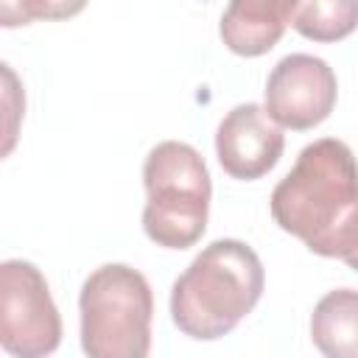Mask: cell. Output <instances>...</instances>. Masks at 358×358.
<instances>
[{
    "mask_svg": "<svg viewBox=\"0 0 358 358\" xmlns=\"http://www.w3.org/2000/svg\"><path fill=\"white\" fill-rule=\"evenodd\" d=\"M90 0H0V25L17 28L36 20H70L84 11Z\"/></svg>",
    "mask_w": 358,
    "mask_h": 358,
    "instance_id": "8fae6325",
    "label": "cell"
},
{
    "mask_svg": "<svg viewBox=\"0 0 358 358\" xmlns=\"http://www.w3.org/2000/svg\"><path fill=\"white\" fill-rule=\"evenodd\" d=\"M145 207L143 229L162 249H187L204 229L210 215L213 182L201 154L179 140L157 143L143 162Z\"/></svg>",
    "mask_w": 358,
    "mask_h": 358,
    "instance_id": "3957f363",
    "label": "cell"
},
{
    "mask_svg": "<svg viewBox=\"0 0 358 358\" xmlns=\"http://www.w3.org/2000/svg\"><path fill=\"white\" fill-rule=\"evenodd\" d=\"M274 224L319 257L347 260L358 249V159L344 140L305 145L268 199Z\"/></svg>",
    "mask_w": 358,
    "mask_h": 358,
    "instance_id": "6da1fadb",
    "label": "cell"
},
{
    "mask_svg": "<svg viewBox=\"0 0 358 358\" xmlns=\"http://www.w3.org/2000/svg\"><path fill=\"white\" fill-rule=\"evenodd\" d=\"M313 347L327 358H358V291H327L310 313Z\"/></svg>",
    "mask_w": 358,
    "mask_h": 358,
    "instance_id": "9c48e42d",
    "label": "cell"
},
{
    "mask_svg": "<svg viewBox=\"0 0 358 358\" xmlns=\"http://www.w3.org/2000/svg\"><path fill=\"white\" fill-rule=\"evenodd\" d=\"M294 31L310 42H338L358 28V0H299Z\"/></svg>",
    "mask_w": 358,
    "mask_h": 358,
    "instance_id": "30bf717a",
    "label": "cell"
},
{
    "mask_svg": "<svg viewBox=\"0 0 358 358\" xmlns=\"http://www.w3.org/2000/svg\"><path fill=\"white\" fill-rule=\"evenodd\" d=\"M338 98L333 67L310 53H291L274 64L266 81V112L282 129L305 131L330 117Z\"/></svg>",
    "mask_w": 358,
    "mask_h": 358,
    "instance_id": "8992f818",
    "label": "cell"
},
{
    "mask_svg": "<svg viewBox=\"0 0 358 358\" xmlns=\"http://www.w3.org/2000/svg\"><path fill=\"white\" fill-rule=\"evenodd\" d=\"M344 263H347V266H350L352 271H358V249H355V252H352V255H350V257H347Z\"/></svg>",
    "mask_w": 358,
    "mask_h": 358,
    "instance_id": "7c38bea8",
    "label": "cell"
},
{
    "mask_svg": "<svg viewBox=\"0 0 358 358\" xmlns=\"http://www.w3.org/2000/svg\"><path fill=\"white\" fill-rule=\"evenodd\" d=\"M285 134L260 103L232 106L215 131V157L232 179L255 182L282 157Z\"/></svg>",
    "mask_w": 358,
    "mask_h": 358,
    "instance_id": "52a82bcc",
    "label": "cell"
},
{
    "mask_svg": "<svg viewBox=\"0 0 358 358\" xmlns=\"http://www.w3.org/2000/svg\"><path fill=\"white\" fill-rule=\"evenodd\" d=\"M81 350L90 358H145L151 352L154 294L148 280L126 266H98L81 285Z\"/></svg>",
    "mask_w": 358,
    "mask_h": 358,
    "instance_id": "277c9868",
    "label": "cell"
},
{
    "mask_svg": "<svg viewBox=\"0 0 358 358\" xmlns=\"http://www.w3.org/2000/svg\"><path fill=\"white\" fill-rule=\"evenodd\" d=\"M62 344V316L48 280L28 260L0 266V347L17 358H42Z\"/></svg>",
    "mask_w": 358,
    "mask_h": 358,
    "instance_id": "5b68a950",
    "label": "cell"
},
{
    "mask_svg": "<svg viewBox=\"0 0 358 358\" xmlns=\"http://www.w3.org/2000/svg\"><path fill=\"white\" fill-rule=\"evenodd\" d=\"M263 285L266 271L252 246L235 238L213 241L173 280L171 319L187 338H224L255 310Z\"/></svg>",
    "mask_w": 358,
    "mask_h": 358,
    "instance_id": "7a4b0ae2",
    "label": "cell"
},
{
    "mask_svg": "<svg viewBox=\"0 0 358 358\" xmlns=\"http://www.w3.org/2000/svg\"><path fill=\"white\" fill-rule=\"evenodd\" d=\"M299 0H229L221 14V42L246 59L268 53L294 20Z\"/></svg>",
    "mask_w": 358,
    "mask_h": 358,
    "instance_id": "ba28073f",
    "label": "cell"
}]
</instances>
